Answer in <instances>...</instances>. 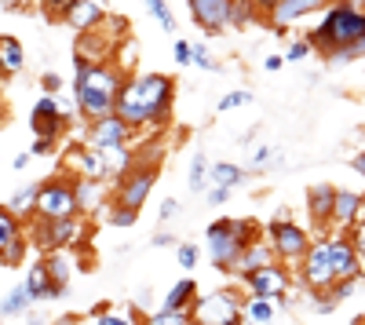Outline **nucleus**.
Wrapping results in <instances>:
<instances>
[{"label":"nucleus","instance_id":"28","mask_svg":"<svg viewBox=\"0 0 365 325\" xmlns=\"http://www.w3.org/2000/svg\"><path fill=\"white\" fill-rule=\"evenodd\" d=\"M110 63L125 73V77H132L135 73V63H139V44L132 41V37H125V41H117L113 44V55H110Z\"/></svg>","mask_w":365,"mask_h":325},{"label":"nucleus","instance_id":"45","mask_svg":"<svg viewBox=\"0 0 365 325\" xmlns=\"http://www.w3.org/2000/svg\"><path fill=\"white\" fill-rule=\"evenodd\" d=\"M58 88H63V77H58L55 70H44V73H41V92L58 96Z\"/></svg>","mask_w":365,"mask_h":325},{"label":"nucleus","instance_id":"21","mask_svg":"<svg viewBox=\"0 0 365 325\" xmlns=\"http://www.w3.org/2000/svg\"><path fill=\"white\" fill-rule=\"evenodd\" d=\"M267 263H274V252H270V245H267L263 238H256L252 245H245V252L234 259L230 274H234V278H245L249 271H259V267H267Z\"/></svg>","mask_w":365,"mask_h":325},{"label":"nucleus","instance_id":"40","mask_svg":"<svg viewBox=\"0 0 365 325\" xmlns=\"http://www.w3.org/2000/svg\"><path fill=\"white\" fill-rule=\"evenodd\" d=\"M106 220H110V227H120V230H128V227H135V220H139V212H132V209H125V205H106Z\"/></svg>","mask_w":365,"mask_h":325},{"label":"nucleus","instance_id":"62","mask_svg":"<svg viewBox=\"0 0 365 325\" xmlns=\"http://www.w3.org/2000/svg\"><path fill=\"white\" fill-rule=\"evenodd\" d=\"M91 4H99V8H110V0H91Z\"/></svg>","mask_w":365,"mask_h":325},{"label":"nucleus","instance_id":"49","mask_svg":"<svg viewBox=\"0 0 365 325\" xmlns=\"http://www.w3.org/2000/svg\"><path fill=\"white\" fill-rule=\"evenodd\" d=\"M175 212H179V201H175V197H165V201H161V212H158V220H161V223H168Z\"/></svg>","mask_w":365,"mask_h":325},{"label":"nucleus","instance_id":"57","mask_svg":"<svg viewBox=\"0 0 365 325\" xmlns=\"http://www.w3.org/2000/svg\"><path fill=\"white\" fill-rule=\"evenodd\" d=\"M51 325H81V318H77V314H63V318L51 321Z\"/></svg>","mask_w":365,"mask_h":325},{"label":"nucleus","instance_id":"53","mask_svg":"<svg viewBox=\"0 0 365 325\" xmlns=\"http://www.w3.org/2000/svg\"><path fill=\"white\" fill-rule=\"evenodd\" d=\"M296 4H299L303 11H307V15H318V11L329 4V0H296Z\"/></svg>","mask_w":365,"mask_h":325},{"label":"nucleus","instance_id":"44","mask_svg":"<svg viewBox=\"0 0 365 325\" xmlns=\"http://www.w3.org/2000/svg\"><path fill=\"white\" fill-rule=\"evenodd\" d=\"M347 238H351V245H354V252H358V259H361V267H365V223H354V227L347 230Z\"/></svg>","mask_w":365,"mask_h":325},{"label":"nucleus","instance_id":"5","mask_svg":"<svg viewBox=\"0 0 365 325\" xmlns=\"http://www.w3.org/2000/svg\"><path fill=\"white\" fill-rule=\"evenodd\" d=\"M256 238H259L256 220H230V216H223L216 223H208V230H205V252H208V259L216 263L223 274H230L234 259L245 252V245H252Z\"/></svg>","mask_w":365,"mask_h":325},{"label":"nucleus","instance_id":"48","mask_svg":"<svg viewBox=\"0 0 365 325\" xmlns=\"http://www.w3.org/2000/svg\"><path fill=\"white\" fill-rule=\"evenodd\" d=\"M55 150V143H48V139H41V135H34V143H29V158H44V154H51Z\"/></svg>","mask_w":365,"mask_h":325},{"label":"nucleus","instance_id":"29","mask_svg":"<svg viewBox=\"0 0 365 325\" xmlns=\"http://www.w3.org/2000/svg\"><path fill=\"white\" fill-rule=\"evenodd\" d=\"M285 161V154L278 150L274 143H263V146H252V154H249V168L245 172H267V168H274V165H282Z\"/></svg>","mask_w":365,"mask_h":325},{"label":"nucleus","instance_id":"63","mask_svg":"<svg viewBox=\"0 0 365 325\" xmlns=\"http://www.w3.org/2000/svg\"><path fill=\"white\" fill-rule=\"evenodd\" d=\"M190 325H194V321H190Z\"/></svg>","mask_w":365,"mask_h":325},{"label":"nucleus","instance_id":"14","mask_svg":"<svg viewBox=\"0 0 365 325\" xmlns=\"http://www.w3.org/2000/svg\"><path fill=\"white\" fill-rule=\"evenodd\" d=\"M132 143V128L120 121V117H99V121L88 125V135H84V146H91L96 154H106V150H120V146Z\"/></svg>","mask_w":365,"mask_h":325},{"label":"nucleus","instance_id":"54","mask_svg":"<svg viewBox=\"0 0 365 325\" xmlns=\"http://www.w3.org/2000/svg\"><path fill=\"white\" fill-rule=\"evenodd\" d=\"M29 4H34V0H0V8H4V11H26Z\"/></svg>","mask_w":365,"mask_h":325},{"label":"nucleus","instance_id":"47","mask_svg":"<svg viewBox=\"0 0 365 325\" xmlns=\"http://www.w3.org/2000/svg\"><path fill=\"white\" fill-rule=\"evenodd\" d=\"M205 190H208V194H205V201L212 205V209H216V205H227V201H230V190H227V187H205Z\"/></svg>","mask_w":365,"mask_h":325},{"label":"nucleus","instance_id":"34","mask_svg":"<svg viewBox=\"0 0 365 325\" xmlns=\"http://www.w3.org/2000/svg\"><path fill=\"white\" fill-rule=\"evenodd\" d=\"M91 321H96V325H139L143 314L135 307H128V314H113L106 304H99L96 311H91Z\"/></svg>","mask_w":365,"mask_h":325},{"label":"nucleus","instance_id":"13","mask_svg":"<svg viewBox=\"0 0 365 325\" xmlns=\"http://www.w3.org/2000/svg\"><path fill=\"white\" fill-rule=\"evenodd\" d=\"M63 168H66V175H73V180H103V183H110V165H106V158L96 154V150H91V146H84V143L66 146V150H63Z\"/></svg>","mask_w":365,"mask_h":325},{"label":"nucleus","instance_id":"2","mask_svg":"<svg viewBox=\"0 0 365 325\" xmlns=\"http://www.w3.org/2000/svg\"><path fill=\"white\" fill-rule=\"evenodd\" d=\"M175 106V81L168 73H132L120 81L113 117H120L132 132L161 128Z\"/></svg>","mask_w":365,"mask_h":325},{"label":"nucleus","instance_id":"10","mask_svg":"<svg viewBox=\"0 0 365 325\" xmlns=\"http://www.w3.org/2000/svg\"><path fill=\"white\" fill-rule=\"evenodd\" d=\"M37 220H66V216H81L77 212V194H73V180L66 172L51 175V180L37 183Z\"/></svg>","mask_w":365,"mask_h":325},{"label":"nucleus","instance_id":"19","mask_svg":"<svg viewBox=\"0 0 365 325\" xmlns=\"http://www.w3.org/2000/svg\"><path fill=\"white\" fill-rule=\"evenodd\" d=\"M73 194H77V212L81 216H96L110 205V194H106L103 180H73Z\"/></svg>","mask_w":365,"mask_h":325},{"label":"nucleus","instance_id":"59","mask_svg":"<svg viewBox=\"0 0 365 325\" xmlns=\"http://www.w3.org/2000/svg\"><path fill=\"white\" fill-rule=\"evenodd\" d=\"M252 4H256V8H259V11H263V15H267V11H270V8H274V0H252Z\"/></svg>","mask_w":365,"mask_h":325},{"label":"nucleus","instance_id":"17","mask_svg":"<svg viewBox=\"0 0 365 325\" xmlns=\"http://www.w3.org/2000/svg\"><path fill=\"white\" fill-rule=\"evenodd\" d=\"M58 19H63L70 29H77V33H91V29H99L106 22V8L91 4V0H70L66 11Z\"/></svg>","mask_w":365,"mask_h":325},{"label":"nucleus","instance_id":"58","mask_svg":"<svg viewBox=\"0 0 365 325\" xmlns=\"http://www.w3.org/2000/svg\"><path fill=\"white\" fill-rule=\"evenodd\" d=\"M354 223H365V197H358V212H354Z\"/></svg>","mask_w":365,"mask_h":325},{"label":"nucleus","instance_id":"3","mask_svg":"<svg viewBox=\"0 0 365 325\" xmlns=\"http://www.w3.org/2000/svg\"><path fill=\"white\" fill-rule=\"evenodd\" d=\"M120 81H125V73L113 63H84V58H73V99H77V113L84 125L113 113Z\"/></svg>","mask_w":365,"mask_h":325},{"label":"nucleus","instance_id":"36","mask_svg":"<svg viewBox=\"0 0 365 325\" xmlns=\"http://www.w3.org/2000/svg\"><path fill=\"white\" fill-rule=\"evenodd\" d=\"M252 103H256V96L249 92V88H234V92L220 96L216 110H220V113H230V110H241V106H252Z\"/></svg>","mask_w":365,"mask_h":325},{"label":"nucleus","instance_id":"37","mask_svg":"<svg viewBox=\"0 0 365 325\" xmlns=\"http://www.w3.org/2000/svg\"><path fill=\"white\" fill-rule=\"evenodd\" d=\"M146 4V11L158 19V26L165 29V33H175V15H172V8H168V0H143Z\"/></svg>","mask_w":365,"mask_h":325},{"label":"nucleus","instance_id":"46","mask_svg":"<svg viewBox=\"0 0 365 325\" xmlns=\"http://www.w3.org/2000/svg\"><path fill=\"white\" fill-rule=\"evenodd\" d=\"M172 58H175V66H190V41H175Z\"/></svg>","mask_w":365,"mask_h":325},{"label":"nucleus","instance_id":"30","mask_svg":"<svg viewBox=\"0 0 365 325\" xmlns=\"http://www.w3.org/2000/svg\"><path fill=\"white\" fill-rule=\"evenodd\" d=\"M8 209L26 223V220H34V212H37V183H29V187H22V190H15V197L8 201Z\"/></svg>","mask_w":365,"mask_h":325},{"label":"nucleus","instance_id":"8","mask_svg":"<svg viewBox=\"0 0 365 325\" xmlns=\"http://www.w3.org/2000/svg\"><path fill=\"white\" fill-rule=\"evenodd\" d=\"M41 252L55 249H81L88 242V220L84 216H66V220H37L34 216V234H26Z\"/></svg>","mask_w":365,"mask_h":325},{"label":"nucleus","instance_id":"35","mask_svg":"<svg viewBox=\"0 0 365 325\" xmlns=\"http://www.w3.org/2000/svg\"><path fill=\"white\" fill-rule=\"evenodd\" d=\"M58 113H70V110L63 106V99L41 92V99L34 103V113H29V121H44V117H58Z\"/></svg>","mask_w":365,"mask_h":325},{"label":"nucleus","instance_id":"32","mask_svg":"<svg viewBox=\"0 0 365 325\" xmlns=\"http://www.w3.org/2000/svg\"><path fill=\"white\" fill-rule=\"evenodd\" d=\"M263 19V11L252 4V0H230V26L234 29H249Z\"/></svg>","mask_w":365,"mask_h":325},{"label":"nucleus","instance_id":"39","mask_svg":"<svg viewBox=\"0 0 365 325\" xmlns=\"http://www.w3.org/2000/svg\"><path fill=\"white\" fill-rule=\"evenodd\" d=\"M139 325H190V314H175V311H146Z\"/></svg>","mask_w":365,"mask_h":325},{"label":"nucleus","instance_id":"31","mask_svg":"<svg viewBox=\"0 0 365 325\" xmlns=\"http://www.w3.org/2000/svg\"><path fill=\"white\" fill-rule=\"evenodd\" d=\"M29 307H34V300H29L26 285L19 282L15 289H8V296L0 300V318H15V314H26Z\"/></svg>","mask_w":365,"mask_h":325},{"label":"nucleus","instance_id":"16","mask_svg":"<svg viewBox=\"0 0 365 325\" xmlns=\"http://www.w3.org/2000/svg\"><path fill=\"white\" fill-rule=\"evenodd\" d=\"M190 19L201 33L220 37L223 29H230V0H187Z\"/></svg>","mask_w":365,"mask_h":325},{"label":"nucleus","instance_id":"15","mask_svg":"<svg viewBox=\"0 0 365 325\" xmlns=\"http://www.w3.org/2000/svg\"><path fill=\"white\" fill-rule=\"evenodd\" d=\"M289 296H245L241 325H285Z\"/></svg>","mask_w":365,"mask_h":325},{"label":"nucleus","instance_id":"11","mask_svg":"<svg viewBox=\"0 0 365 325\" xmlns=\"http://www.w3.org/2000/svg\"><path fill=\"white\" fill-rule=\"evenodd\" d=\"M241 282V292L245 296H289V289H292V271L285 267V263H267V267L259 271H249L245 278H237Z\"/></svg>","mask_w":365,"mask_h":325},{"label":"nucleus","instance_id":"12","mask_svg":"<svg viewBox=\"0 0 365 325\" xmlns=\"http://www.w3.org/2000/svg\"><path fill=\"white\" fill-rule=\"evenodd\" d=\"M29 252V238H26V223L8 209L0 205V263L4 267H19Z\"/></svg>","mask_w":365,"mask_h":325},{"label":"nucleus","instance_id":"33","mask_svg":"<svg viewBox=\"0 0 365 325\" xmlns=\"http://www.w3.org/2000/svg\"><path fill=\"white\" fill-rule=\"evenodd\" d=\"M208 154L205 150H194L190 154V168H187V183H190V190H205L208 187Z\"/></svg>","mask_w":365,"mask_h":325},{"label":"nucleus","instance_id":"18","mask_svg":"<svg viewBox=\"0 0 365 325\" xmlns=\"http://www.w3.org/2000/svg\"><path fill=\"white\" fill-rule=\"evenodd\" d=\"M44 259V267H48V274H51V300H63L66 292H70V278H73V259H70V252L66 249H55V252H44L41 256Z\"/></svg>","mask_w":365,"mask_h":325},{"label":"nucleus","instance_id":"52","mask_svg":"<svg viewBox=\"0 0 365 325\" xmlns=\"http://www.w3.org/2000/svg\"><path fill=\"white\" fill-rule=\"evenodd\" d=\"M282 66H285V55H267V58H263V70H267V73H278Z\"/></svg>","mask_w":365,"mask_h":325},{"label":"nucleus","instance_id":"56","mask_svg":"<svg viewBox=\"0 0 365 325\" xmlns=\"http://www.w3.org/2000/svg\"><path fill=\"white\" fill-rule=\"evenodd\" d=\"M11 168H15V172H22V168H29V150H22V154H15V158H11Z\"/></svg>","mask_w":365,"mask_h":325},{"label":"nucleus","instance_id":"6","mask_svg":"<svg viewBox=\"0 0 365 325\" xmlns=\"http://www.w3.org/2000/svg\"><path fill=\"white\" fill-rule=\"evenodd\" d=\"M241 304H245V292L237 285L197 292L190 304V321L194 325H241Z\"/></svg>","mask_w":365,"mask_h":325},{"label":"nucleus","instance_id":"1","mask_svg":"<svg viewBox=\"0 0 365 325\" xmlns=\"http://www.w3.org/2000/svg\"><path fill=\"white\" fill-rule=\"evenodd\" d=\"M365 267L347 238V230H325L322 238H311V249L296 263V282L303 292H329L336 282L361 278Z\"/></svg>","mask_w":365,"mask_h":325},{"label":"nucleus","instance_id":"4","mask_svg":"<svg viewBox=\"0 0 365 325\" xmlns=\"http://www.w3.org/2000/svg\"><path fill=\"white\" fill-rule=\"evenodd\" d=\"M318 15L322 19L311 26L307 44H311V51H318L325 58H336L340 51H347L351 44H358L365 37V11L351 8L347 0H329Z\"/></svg>","mask_w":365,"mask_h":325},{"label":"nucleus","instance_id":"22","mask_svg":"<svg viewBox=\"0 0 365 325\" xmlns=\"http://www.w3.org/2000/svg\"><path fill=\"white\" fill-rule=\"evenodd\" d=\"M358 197L354 190L347 187H336V197H332V216H329V230L336 227V230H351L354 227V212H358Z\"/></svg>","mask_w":365,"mask_h":325},{"label":"nucleus","instance_id":"7","mask_svg":"<svg viewBox=\"0 0 365 325\" xmlns=\"http://www.w3.org/2000/svg\"><path fill=\"white\" fill-rule=\"evenodd\" d=\"M259 238L270 245L274 259L285 263V267H289V263H299L303 252L311 249V230L303 227V223H296V220H289V212L274 216V220L259 230Z\"/></svg>","mask_w":365,"mask_h":325},{"label":"nucleus","instance_id":"51","mask_svg":"<svg viewBox=\"0 0 365 325\" xmlns=\"http://www.w3.org/2000/svg\"><path fill=\"white\" fill-rule=\"evenodd\" d=\"M150 245H154V249H172V245H175V238H172V234H165V230H158L154 238H150Z\"/></svg>","mask_w":365,"mask_h":325},{"label":"nucleus","instance_id":"61","mask_svg":"<svg viewBox=\"0 0 365 325\" xmlns=\"http://www.w3.org/2000/svg\"><path fill=\"white\" fill-rule=\"evenodd\" d=\"M26 325H48V321H44V318H29Z\"/></svg>","mask_w":365,"mask_h":325},{"label":"nucleus","instance_id":"24","mask_svg":"<svg viewBox=\"0 0 365 325\" xmlns=\"http://www.w3.org/2000/svg\"><path fill=\"white\" fill-rule=\"evenodd\" d=\"M26 66V48L19 37H0V81L19 77Z\"/></svg>","mask_w":365,"mask_h":325},{"label":"nucleus","instance_id":"38","mask_svg":"<svg viewBox=\"0 0 365 325\" xmlns=\"http://www.w3.org/2000/svg\"><path fill=\"white\" fill-rule=\"evenodd\" d=\"M175 263L187 274H194V267L201 263V249L194 245V242H175Z\"/></svg>","mask_w":365,"mask_h":325},{"label":"nucleus","instance_id":"20","mask_svg":"<svg viewBox=\"0 0 365 325\" xmlns=\"http://www.w3.org/2000/svg\"><path fill=\"white\" fill-rule=\"evenodd\" d=\"M267 22L278 37H285L289 29H296L299 22H307V11H303L296 0H274V8L267 11Z\"/></svg>","mask_w":365,"mask_h":325},{"label":"nucleus","instance_id":"23","mask_svg":"<svg viewBox=\"0 0 365 325\" xmlns=\"http://www.w3.org/2000/svg\"><path fill=\"white\" fill-rule=\"evenodd\" d=\"M197 296V282L187 274V278H179L172 282V289L165 292V300H161V311H175V314H190V304Z\"/></svg>","mask_w":365,"mask_h":325},{"label":"nucleus","instance_id":"9","mask_svg":"<svg viewBox=\"0 0 365 325\" xmlns=\"http://www.w3.org/2000/svg\"><path fill=\"white\" fill-rule=\"evenodd\" d=\"M158 165H161V161L132 165V168L117 180V190L110 194V201H113V205H125V209H132V212H139L143 205L150 201V194H154V187H158V175H161Z\"/></svg>","mask_w":365,"mask_h":325},{"label":"nucleus","instance_id":"27","mask_svg":"<svg viewBox=\"0 0 365 325\" xmlns=\"http://www.w3.org/2000/svg\"><path fill=\"white\" fill-rule=\"evenodd\" d=\"M26 292H29V300H34V304H48L51 300V274H48V267H44V259H37L34 263V267H29L26 271Z\"/></svg>","mask_w":365,"mask_h":325},{"label":"nucleus","instance_id":"41","mask_svg":"<svg viewBox=\"0 0 365 325\" xmlns=\"http://www.w3.org/2000/svg\"><path fill=\"white\" fill-rule=\"evenodd\" d=\"M190 66H201V70H220V58L212 55L208 44H190Z\"/></svg>","mask_w":365,"mask_h":325},{"label":"nucleus","instance_id":"50","mask_svg":"<svg viewBox=\"0 0 365 325\" xmlns=\"http://www.w3.org/2000/svg\"><path fill=\"white\" fill-rule=\"evenodd\" d=\"M66 4H70V0H41V8H44L51 19H58V15H63V11H66Z\"/></svg>","mask_w":365,"mask_h":325},{"label":"nucleus","instance_id":"42","mask_svg":"<svg viewBox=\"0 0 365 325\" xmlns=\"http://www.w3.org/2000/svg\"><path fill=\"white\" fill-rule=\"evenodd\" d=\"M358 282H361V278H351V282H336V285L329 289V300H332V304H344V300H351L354 292H358Z\"/></svg>","mask_w":365,"mask_h":325},{"label":"nucleus","instance_id":"25","mask_svg":"<svg viewBox=\"0 0 365 325\" xmlns=\"http://www.w3.org/2000/svg\"><path fill=\"white\" fill-rule=\"evenodd\" d=\"M332 197H336V187L329 183H318L307 190V212L318 227H329V216H332Z\"/></svg>","mask_w":365,"mask_h":325},{"label":"nucleus","instance_id":"26","mask_svg":"<svg viewBox=\"0 0 365 325\" xmlns=\"http://www.w3.org/2000/svg\"><path fill=\"white\" fill-rule=\"evenodd\" d=\"M245 180H249L245 165H234V161H212V165H208V187H227V190H234V187H241Z\"/></svg>","mask_w":365,"mask_h":325},{"label":"nucleus","instance_id":"60","mask_svg":"<svg viewBox=\"0 0 365 325\" xmlns=\"http://www.w3.org/2000/svg\"><path fill=\"white\" fill-rule=\"evenodd\" d=\"M347 4H351V8H361V11H365V0H347Z\"/></svg>","mask_w":365,"mask_h":325},{"label":"nucleus","instance_id":"43","mask_svg":"<svg viewBox=\"0 0 365 325\" xmlns=\"http://www.w3.org/2000/svg\"><path fill=\"white\" fill-rule=\"evenodd\" d=\"M314 51H311V44H307V37H299V41H292L289 48H285V63H303V58H311Z\"/></svg>","mask_w":365,"mask_h":325},{"label":"nucleus","instance_id":"55","mask_svg":"<svg viewBox=\"0 0 365 325\" xmlns=\"http://www.w3.org/2000/svg\"><path fill=\"white\" fill-rule=\"evenodd\" d=\"M351 168H354V172L361 175V180H365V150H358V154L351 158Z\"/></svg>","mask_w":365,"mask_h":325}]
</instances>
